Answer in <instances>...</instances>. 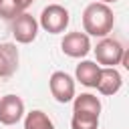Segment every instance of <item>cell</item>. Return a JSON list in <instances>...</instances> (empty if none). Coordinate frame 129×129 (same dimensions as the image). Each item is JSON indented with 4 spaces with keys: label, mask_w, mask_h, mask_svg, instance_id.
I'll return each instance as SVG.
<instances>
[{
    "label": "cell",
    "mask_w": 129,
    "mask_h": 129,
    "mask_svg": "<svg viewBox=\"0 0 129 129\" xmlns=\"http://www.w3.org/2000/svg\"><path fill=\"white\" fill-rule=\"evenodd\" d=\"M113 24H115V16H113L111 6L107 4L91 2L83 12V28L87 36L105 38L113 30Z\"/></svg>",
    "instance_id": "obj_1"
},
{
    "label": "cell",
    "mask_w": 129,
    "mask_h": 129,
    "mask_svg": "<svg viewBox=\"0 0 129 129\" xmlns=\"http://www.w3.org/2000/svg\"><path fill=\"white\" fill-rule=\"evenodd\" d=\"M71 22V14L64 6L60 4H48L46 8H42L40 12V20H38V26L50 34H60L67 30Z\"/></svg>",
    "instance_id": "obj_2"
},
{
    "label": "cell",
    "mask_w": 129,
    "mask_h": 129,
    "mask_svg": "<svg viewBox=\"0 0 129 129\" xmlns=\"http://www.w3.org/2000/svg\"><path fill=\"white\" fill-rule=\"evenodd\" d=\"M93 50H95V58H97L95 62L99 67H115V64L121 62V54H123L125 48L119 40L105 36L97 42V46Z\"/></svg>",
    "instance_id": "obj_3"
},
{
    "label": "cell",
    "mask_w": 129,
    "mask_h": 129,
    "mask_svg": "<svg viewBox=\"0 0 129 129\" xmlns=\"http://www.w3.org/2000/svg\"><path fill=\"white\" fill-rule=\"evenodd\" d=\"M12 36L20 44H30L38 36V20L28 12L18 14L12 20Z\"/></svg>",
    "instance_id": "obj_4"
},
{
    "label": "cell",
    "mask_w": 129,
    "mask_h": 129,
    "mask_svg": "<svg viewBox=\"0 0 129 129\" xmlns=\"http://www.w3.org/2000/svg\"><path fill=\"white\" fill-rule=\"evenodd\" d=\"M48 87L58 103H71L75 99V79L64 71H54L48 79Z\"/></svg>",
    "instance_id": "obj_5"
},
{
    "label": "cell",
    "mask_w": 129,
    "mask_h": 129,
    "mask_svg": "<svg viewBox=\"0 0 129 129\" xmlns=\"http://www.w3.org/2000/svg\"><path fill=\"white\" fill-rule=\"evenodd\" d=\"M60 48L71 58H85L91 52V38L85 32H81V30L67 32L62 42H60Z\"/></svg>",
    "instance_id": "obj_6"
},
{
    "label": "cell",
    "mask_w": 129,
    "mask_h": 129,
    "mask_svg": "<svg viewBox=\"0 0 129 129\" xmlns=\"http://www.w3.org/2000/svg\"><path fill=\"white\" fill-rule=\"evenodd\" d=\"M24 117V101L18 95H4L0 97V123L2 125H16Z\"/></svg>",
    "instance_id": "obj_7"
},
{
    "label": "cell",
    "mask_w": 129,
    "mask_h": 129,
    "mask_svg": "<svg viewBox=\"0 0 129 129\" xmlns=\"http://www.w3.org/2000/svg\"><path fill=\"white\" fill-rule=\"evenodd\" d=\"M121 85H123V77H121V73L115 67H101L99 81H97V87H95L101 95L111 97V95L119 93Z\"/></svg>",
    "instance_id": "obj_8"
},
{
    "label": "cell",
    "mask_w": 129,
    "mask_h": 129,
    "mask_svg": "<svg viewBox=\"0 0 129 129\" xmlns=\"http://www.w3.org/2000/svg\"><path fill=\"white\" fill-rule=\"evenodd\" d=\"M18 69V48L12 42H0V79L14 75Z\"/></svg>",
    "instance_id": "obj_9"
},
{
    "label": "cell",
    "mask_w": 129,
    "mask_h": 129,
    "mask_svg": "<svg viewBox=\"0 0 129 129\" xmlns=\"http://www.w3.org/2000/svg\"><path fill=\"white\" fill-rule=\"evenodd\" d=\"M99 73H101V67H99L95 60H81V62L77 64V69H75L77 81H79L83 87H89V89H95V87H97Z\"/></svg>",
    "instance_id": "obj_10"
},
{
    "label": "cell",
    "mask_w": 129,
    "mask_h": 129,
    "mask_svg": "<svg viewBox=\"0 0 129 129\" xmlns=\"http://www.w3.org/2000/svg\"><path fill=\"white\" fill-rule=\"evenodd\" d=\"M73 113L99 115V113H101V101H99V97H95V95H91V93L75 95V99H73Z\"/></svg>",
    "instance_id": "obj_11"
},
{
    "label": "cell",
    "mask_w": 129,
    "mask_h": 129,
    "mask_svg": "<svg viewBox=\"0 0 129 129\" xmlns=\"http://www.w3.org/2000/svg\"><path fill=\"white\" fill-rule=\"evenodd\" d=\"M24 129H54V123L44 111L32 109L24 117Z\"/></svg>",
    "instance_id": "obj_12"
},
{
    "label": "cell",
    "mask_w": 129,
    "mask_h": 129,
    "mask_svg": "<svg viewBox=\"0 0 129 129\" xmlns=\"http://www.w3.org/2000/svg\"><path fill=\"white\" fill-rule=\"evenodd\" d=\"M99 127V115L91 113H73L71 129H97Z\"/></svg>",
    "instance_id": "obj_13"
},
{
    "label": "cell",
    "mask_w": 129,
    "mask_h": 129,
    "mask_svg": "<svg viewBox=\"0 0 129 129\" xmlns=\"http://www.w3.org/2000/svg\"><path fill=\"white\" fill-rule=\"evenodd\" d=\"M18 14H22V12H20L16 0H0V16H2V18L14 20Z\"/></svg>",
    "instance_id": "obj_14"
},
{
    "label": "cell",
    "mask_w": 129,
    "mask_h": 129,
    "mask_svg": "<svg viewBox=\"0 0 129 129\" xmlns=\"http://www.w3.org/2000/svg\"><path fill=\"white\" fill-rule=\"evenodd\" d=\"M119 64H123V69H129V50L125 48L123 50V54H121V62Z\"/></svg>",
    "instance_id": "obj_15"
},
{
    "label": "cell",
    "mask_w": 129,
    "mask_h": 129,
    "mask_svg": "<svg viewBox=\"0 0 129 129\" xmlns=\"http://www.w3.org/2000/svg\"><path fill=\"white\" fill-rule=\"evenodd\" d=\"M34 0H16V4H18V8H20V12H26V8L32 4Z\"/></svg>",
    "instance_id": "obj_16"
},
{
    "label": "cell",
    "mask_w": 129,
    "mask_h": 129,
    "mask_svg": "<svg viewBox=\"0 0 129 129\" xmlns=\"http://www.w3.org/2000/svg\"><path fill=\"white\" fill-rule=\"evenodd\" d=\"M97 2H101V4H107V6H109V4H115V2H119V0H97Z\"/></svg>",
    "instance_id": "obj_17"
}]
</instances>
